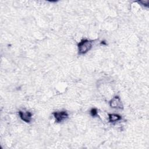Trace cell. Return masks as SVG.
Returning a JSON list of instances; mask_svg holds the SVG:
<instances>
[{"label": "cell", "instance_id": "5", "mask_svg": "<svg viewBox=\"0 0 149 149\" xmlns=\"http://www.w3.org/2000/svg\"><path fill=\"white\" fill-rule=\"evenodd\" d=\"M121 116L118 114L115 113H111L108 115V119L111 122H115L119 121L121 119Z\"/></svg>", "mask_w": 149, "mask_h": 149}, {"label": "cell", "instance_id": "3", "mask_svg": "<svg viewBox=\"0 0 149 149\" xmlns=\"http://www.w3.org/2000/svg\"><path fill=\"white\" fill-rule=\"evenodd\" d=\"M54 116L56 122H60L66 119L68 117V114L65 111H61V112H55L54 113Z\"/></svg>", "mask_w": 149, "mask_h": 149}, {"label": "cell", "instance_id": "1", "mask_svg": "<svg viewBox=\"0 0 149 149\" xmlns=\"http://www.w3.org/2000/svg\"><path fill=\"white\" fill-rule=\"evenodd\" d=\"M93 42L88 40H83L78 44V51L80 54L87 52L92 48Z\"/></svg>", "mask_w": 149, "mask_h": 149}, {"label": "cell", "instance_id": "4", "mask_svg": "<svg viewBox=\"0 0 149 149\" xmlns=\"http://www.w3.org/2000/svg\"><path fill=\"white\" fill-rule=\"evenodd\" d=\"M19 115L20 118L26 122H30L31 119L32 114L31 112L26 111H20Z\"/></svg>", "mask_w": 149, "mask_h": 149}, {"label": "cell", "instance_id": "6", "mask_svg": "<svg viewBox=\"0 0 149 149\" xmlns=\"http://www.w3.org/2000/svg\"><path fill=\"white\" fill-rule=\"evenodd\" d=\"M91 115L94 116H96L97 115V109L95 108H93L91 110Z\"/></svg>", "mask_w": 149, "mask_h": 149}, {"label": "cell", "instance_id": "2", "mask_svg": "<svg viewBox=\"0 0 149 149\" xmlns=\"http://www.w3.org/2000/svg\"><path fill=\"white\" fill-rule=\"evenodd\" d=\"M109 105L112 108H123V104L119 97H115L109 102Z\"/></svg>", "mask_w": 149, "mask_h": 149}]
</instances>
